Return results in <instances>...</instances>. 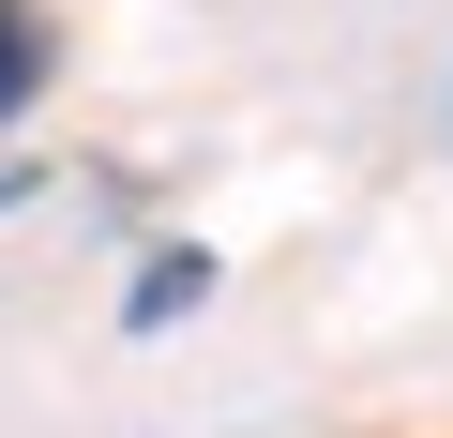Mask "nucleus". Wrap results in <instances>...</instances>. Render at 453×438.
Returning a JSON list of instances; mask_svg holds the SVG:
<instances>
[{"label": "nucleus", "mask_w": 453, "mask_h": 438, "mask_svg": "<svg viewBox=\"0 0 453 438\" xmlns=\"http://www.w3.org/2000/svg\"><path fill=\"white\" fill-rule=\"evenodd\" d=\"M46 91V16H31V0H0V121H16Z\"/></svg>", "instance_id": "obj_1"}, {"label": "nucleus", "mask_w": 453, "mask_h": 438, "mask_svg": "<svg viewBox=\"0 0 453 438\" xmlns=\"http://www.w3.org/2000/svg\"><path fill=\"white\" fill-rule=\"evenodd\" d=\"M196 288H211V257H196V242H181V257H151V273H136V333H151V318H181Z\"/></svg>", "instance_id": "obj_2"}]
</instances>
